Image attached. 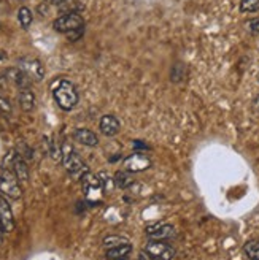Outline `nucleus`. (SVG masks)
<instances>
[{
    "mask_svg": "<svg viewBox=\"0 0 259 260\" xmlns=\"http://www.w3.org/2000/svg\"><path fill=\"white\" fill-rule=\"evenodd\" d=\"M53 97L59 105V108L64 111L73 110L76 107V103H78V92H76V87L69 80H59L53 86Z\"/></svg>",
    "mask_w": 259,
    "mask_h": 260,
    "instance_id": "1",
    "label": "nucleus"
},
{
    "mask_svg": "<svg viewBox=\"0 0 259 260\" xmlns=\"http://www.w3.org/2000/svg\"><path fill=\"white\" fill-rule=\"evenodd\" d=\"M175 257V251L172 246L161 240H151L141 251L143 260H172Z\"/></svg>",
    "mask_w": 259,
    "mask_h": 260,
    "instance_id": "2",
    "label": "nucleus"
},
{
    "mask_svg": "<svg viewBox=\"0 0 259 260\" xmlns=\"http://www.w3.org/2000/svg\"><path fill=\"white\" fill-rule=\"evenodd\" d=\"M62 164L66 167V170L75 178H83L89 172L86 164L80 159V155L67 145L62 146Z\"/></svg>",
    "mask_w": 259,
    "mask_h": 260,
    "instance_id": "3",
    "label": "nucleus"
},
{
    "mask_svg": "<svg viewBox=\"0 0 259 260\" xmlns=\"http://www.w3.org/2000/svg\"><path fill=\"white\" fill-rule=\"evenodd\" d=\"M0 193L11 200H18L22 195L19 179L10 168H4L2 173H0Z\"/></svg>",
    "mask_w": 259,
    "mask_h": 260,
    "instance_id": "4",
    "label": "nucleus"
},
{
    "mask_svg": "<svg viewBox=\"0 0 259 260\" xmlns=\"http://www.w3.org/2000/svg\"><path fill=\"white\" fill-rule=\"evenodd\" d=\"M53 27L56 32L61 34H72L75 30H80L84 27V21L80 16V13H66V15L59 16L54 22H53Z\"/></svg>",
    "mask_w": 259,
    "mask_h": 260,
    "instance_id": "5",
    "label": "nucleus"
},
{
    "mask_svg": "<svg viewBox=\"0 0 259 260\" xmlns=\"http://www.w3.org/2000/svg\"><path fill=\"white\" fill-rule=\"evenodd\" d=\"M124 170L131 172V173H138V172H145L151 167V160L148 155L141 154V152H134L132 155L124 159L123 162Z\"/></svg>",
    "mask_w": 259,
    "mask_h": 260,
    "instance_id": "6",
    "label": "nucleus"
},
{
    "mask_svg": "<svg viewBox=\"0 0 259 260\" xmlns=\"http://www.w3.org/2000/svg\"><path fill=\"white\" fill-rule=\"evenodd\" d=\"M19 69L27 73L31 78H34V80H37V81L43 80V76H45V69H43L42 62L37 60V59H32V57L21 59L19 60Z\"/></svg>",
    "mask_w": 259,
    "mask_h": 260,
    "instance_id": "7",
    "label": "nucleus"
},
{
    "mask_svg": "<svg viewBox=\"0 0 259 260\" xmlns=\"http://www.w3.org/2000/svg\"><path fill=\"white\" fill-rule=\"evenodd\" d=\"M147 235L151 240H169L175 235V229L170 224H154L147 227Z\"/></svg>",
    "mask_w": 259,
    "mask_h": 260,
    "instance_id": "8",
    "label": "nucleus"
},
{
    "mask_svg": "<svg viewBox=\"0 0 259 260\" xmlns=\"http://www.w3.org/2000/svg\"><path fill=\"white\" fill-rule=\"evenodd\" d=\"M99 128H100V132L105 137H114V135L120 134L121 124H120V121H118L116 116L105 114V116H102V119L99 122Z\"/></svg>",
    "mask_w": 259,
    "mask_h": 260,
    "instance_id": "9",
    "label": "nucleus"
},
{
    "mask_svg": "<svg viewBox=\"0 0 259 260\" xmlns=\"http://www.w3.org/2000/svg\"><path fill=\"white\" fill-rule=\"evenodd\" d=\"M0 222H2L5 232L15 230V217H13V211L2 193H0Z\"/></svg>",
    "mask_w": 259,
    "mask_h": 260,
    "instance_id": "10",
    "label": "nucleus"
},
{
    "mask_svg": "<svg viewBox=\"0 0 259 260\" xmlns=\"http://www.w3.org/2000/svg\"><path fill=\"white\" fill-rule=\"evenodd\" d=\"M5 76H7V80L13 81L18 87H21V89H27L31 86V76L25 73V72H22L19 67L7 70Z\"/></svg>",
    "mask_w": 259,
    "mask_h": 260,
    "instance_id": "11",
    "label": "nucleus"
},
{
    "mask_svg": "<svg viewBox=\"0 0 259 260\" xmlns=\"http://www.w3.org/2000/svg\"><path fill=\"white\" fill-rule=\"evenodd\" d=\"M73 138H75V141H78L80 145H84L89 148H94L99 145L97 135L93 132V130H88V128H76L73 132Z\"/></svg>",
    "mask_w": 259,
    "mask_h": 260,
    "instance_id": "12",
    "label": "nucleus"
},
{
    "mask_svg": "<svg viewBox=\"0 0 259 260\" xmlns=\"http://www.w3.org/2000/svg\"><path fill=\"white\" fill-rule=\"evenodd\" d=\"M11 167H13V173L16 175L19 183H27L29 181V168H27V164H25V160L21 157V155H13Z\"/></svg>",
    "mask_w": 259,
    "mask_h": 260,
    "instance_id": "13",
    "label": "nucleus"
},
{
    "mask_svg": "<svg viewBox=\"0 0 259 260\" xmlns=\"http://www.w3.org/2000/svg\"><path fill=\"white\" fill-rule=\"evenodd\" d=\"M132 246L129 243H124L121 246H116V248H110L105 252V257L108 260H126V257L131 254Z\"/></svg>",
    "mask_w": 259,
    "mask_h": 260,
    "instance_id": "14",
    "label": "nucleus"
},
{
    "mask_svg": "<svg viewBox=\"0 0 259 260\" xmlns=\"http://www.w3.org/2000/svg\"><path fill=\"white\" fill-rule=\"evenodd\" d=\"M19 105H21V110L25 111V113H31L35 108V95H34V92L29 87L27 89H21Z\"/></svg>",
    "mask_w": 259,
    "mask_h": 260,
    "instance_id": "15",
    "label": "nucleus"
},
{
    "mask_svg": "<svg viewBox=\"0 0 259 260\" xmlns=\"http://www.w3.org/2000/svg\"><path fill=\"white\" fill-rule=\"evenodd\" d=\"M114 186L116 187H120V189H127V187H131L134 184V176L131 172H127V170H121L114 175Z\"/></svg>",
    "mask_w": 259,
    "mask_h": 260,
    "instance_id": "16",
    "label": "nucleus"
},
{
    "mask_svg": "<svg viewBox=\"0 0 259 260\" xmlns=\"http://www.w3.org/2000/svg\"><path fill=\"white\" fill-rule=\"evenodd\" d=\"M81 183H83V189L91 193V192H94V190H100L102 187V183H100V179L97 176H94L93 173H86L83 178H81Z\"/></svg>",
    "mask_w": 259,
    "mask_h": 260,
    "instance_id": "17",
    "label": "nucleus"
},
{
    "mask_svg": "<svg viewBox=\"0 0 259 260\" xmlns=\"http://www.w3.org/2000/svg\"><path fill=\"white\" fill-rule=\"evenodd\" d=\"M243 252L250 260H259V241L250 240L243 244Z\"/></svg>",
    "mask_w": 259,
    "mask_h": 260,
    "instance_id": "18",
    "label": "nucleus"
},
{
    "mask_svg": "<svg viewBox=\"0 0 259 260\" xmlns=\"http://www.w3.org/2000/svg\"><path fill=\"white\" fill-rule=\"evenodd\" d=\"M18 19H19V22H21L22 27H24V29H27L29 25L32 24V13H31V10H29L27 7L19 8V11H18Z\"/></svg>",
    "mask_w": 259,
    "mask_h": 260,
    "instance_id": "19",
    "label": "nucleus"
},
{
    "mask_svg": "<svg viewBox=\"0 0 259 260\" xmlns=\"http://www.w3.org/2000/svg\"><path fill=\"white\" fill-rule=\"evenodd\" d=\"M240 11L243 13L259 11V0H240Z\"/></svg>",
    "mask_w": 259,
    "mask_h": 260,
    "instance_id": "20",
    "label": "nucleus"
},
{
    "mask_svg": "<svg viewBox=\"0 0 259 260\" xmlns=\"http://www.w3.org/2000/svg\"><path fill=\"white\" fill-rule=\"evenodd\" d=\"M124 243H127V241L124 238H121V237H116V235H110V237H107L105 240H103V246H105L107 249L116 248V246H121Z\"/></svg>",
    "mask_w": 259,
    "mask_h": 260,
    "instance_id": "21",
    "label": "nucleus"
},
{
    "mask_svg": "<svg viewBox=\"0 0 259 260\" xmlns=\"http://www.w3.org/2000/svg\"><path fill=\"white\" fill-rule=\"evenodd\" d=\"M0 111H2V113H7V114L11 113V105H10V102L5 100L4 97H0Z\"/></svg>",
    "mask_w": 259,
    "mask_h": 260,
    "instance_id": "22",
    "label": "nucleus"
},
{
    "mask_svg": "<svg viewBox=\"0 0 259 260\" xmlns=\"http://www.w3.org/2000/svg\"><path fill=\"white\" fill-rule=\"evenodd\" d=\"M250 29H251L253 32H259V18H257V19H253V21L250 22Z\"/></svg>",
    "mask_w": 259,
    "mask_h": 260,
    "instance_id": "23",
    "label": "nucleus"
},
{
    "mask_svg": "<svg viewBox=\"0 0 259 260\" xmlns=\"http://www.w3.org/2000/svg\"><path fill=\"white\" fill-rule=\"evenodd\" d=\"M7 59H8V56H7L5 51H0V62H5Z\"/></svg>",
    "mask_w": 259,
    "mask_h": 260,
    "instance_id": "24",
    "label": "nucleus"
},
{
    "mask_svg": "<svg viewBox=\"0 0 259 260\" xmlns=\"http://www.w3.org/2000/svg\"><path fill=\"white\" fill-rule=\"evenodd\" d=\"M4 225H2V222H0V243H2V238H4Z\"/></svg>",
    "mask_w": 259,
    "mask_h": 260,
    "instance_id": "25",
    "label": "nucleus"
},
{
    "mask_svg": "<svg viewBox=\"0 0 259 260\" xmlns=\"http://www.w3.org/2000/svg\"><path fill=\"white\" fill-rule=\"evenodd\" d=\"M53 4H64V2H67V0H51Z\"/></svg>",
    "mask_w": 259,
    "mask_h": 260,
    "instance_id": "26",
    "label": "nucleus"
},
{
    "mask_svg": "<svg viewBox=\"0 0 259 260\" xmlns=\"http://www.w3.org/2000/svg\"><path fill=\"white\" fill-rule=\"evenodd\" d=\"M254 107H256V108L259 110V95H257V99L254 100Z\"/></svg>",
    "mask_w": 259,
    "mask_h": 260,
    "instance_id": "27",
    "label": "nucleus"
},
{
    "mask_svg": "<svg viewBox=\"0 0 259 260\" xmlns=\"http://www.w3.org/2000/svg\"><path fill=\"white\" fill-rule=\"evenodd\" d=\"M0 29H2V24H0Z\"/></svg>",
    "mask_w": 259,
    "mask_h": 260,
    "instance_id": "28",
    "label": "nucleus"
}]
</instances>
